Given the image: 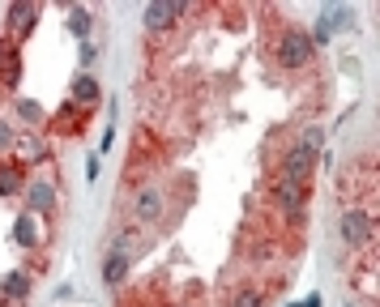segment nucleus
I'll return each mask as SVG.
<instances>
[{
    "instance_id": "1",
    "label": "nucleus",
    "mask_w": 380,
    "mask_h": 307,
    "mask_svg": "<svg viewBox=\"0 0 380 307\" xmlns=\"http://www.w3.org/2000/svg\"><path fill=\"white\" fill-rule=\"evenodd\" d=\"M307 56H312V34H303V30H291L287 39L278 43V60H282L287 68H299Z\"/></svg>"
},
{
    "instance_id": "2",
    "label": "nucleus",
    "mask_w": 380,
    "mask_h": 307,
    "mask_svg": "<svg viewBox=\"0 0 380 307\" xmlns=\"http://www.w3.org/2000/svg\"><path fill=\"white\" fill-rule=\"evenodd\" d=\"M312 158H317V150L299 141V145H295V150L287 154V166H282V180H287V184H303L307 175H312Z\"/></svg>"
},
{
    "instance_id": "3",
    "label": "nucleus",
    "mask_w": 380,
    "mask_h": 307,
    "mask_svg": "<svg viewBox=\"0 0 380 307\" xmlns=\"http://www.w3.org/2000/svg\"><path fill=\"white\" fill-rule=\"evenodd\" d=\"M180 9H184L180 0H154V5L146 9V26L150 30H162V26H171V22L180 17Z\"/></svg>"
},
{
    "instance_id": "4",
    "label": "nucleus",
    "mask_w": 380,
    "mask_h": 307,
    "mask_svg": "<svg viewBox=\"0 0 380 307\" xmlns=\"http://www.w3.org/2000/svg\"><path fill=\"white\" fill-rule=\"evenodd\" d=\"M367 235H372V222H367L359 210H347V214H342V239H347V244H367Z\"/></svg>"
},
{
    "instance_id": "5",
    "label": "nucleus",
    "mask_w": 380,
    "mask_h": 307,
    "mask_svg": "<svg viewBox=\"0 0 380 307\" xmlns=\"http://www.w3.org/2000/svg\"><path fill=\"white\" fill-rule=\"evenodd\" d=\"M34 17H39V5H13V9H9V26H13L17 34H30Z\"/></svg>"
},
{
    "instance_id": "6",
    "label": "nucleus",
    "mask_w": 380,
    "mask_h": 307,
    "mask_svg": "<svg viewBox=\"0 0 380 307\" xmlns=\"http://www.w3.org/2000/svg\"><path fill=\"white\" fill-rule=\"evenodd\" d=\"M30 210H52V205H56V188L47 184V180H39V184H30Z\"/></svg>"
},
{
    "instance_id": "7",
    "label": "nucleus",
    "mask_w": 380,
    "mask_h": 307,
    "mask_svg": "<svg viewBox=\"0 0 380 307\" xmlns=\"http://www.w3.org/2000/svg\"><path fill=\"white\" fill-rule=\"evenodd\" d=\"M124 273H128V256L107 252V260H102V278H107V282H124Z\"/></svg>"
},
{
    "instance_id": "8",
    "label": "nucleus",
    "mask_w": 380,
    "mask_h": 307,
    "mask_svg": "<svg viewBox=\"0 0 380 307\" xmlns=\"http://www.w3.org/2000/svg\"><path fill=\"white\" fill-rule=\"evenodd\" d=\"M13 239H17L22 248H34V239H39V226H34V218H30V214H22V218H17Z\"/></svg>"
},
{
    "instance_id": "9",
    "label": "nucleus",
    "mask_w": 380,
    "mask_h": 307,
    "mask_svg": "<svg viewBox=\"0 0 380 307\" xmlns=\"http://www.w3.org/2000/svg\"><path fill=\"white\" fill-rule=\"evenodd\" d=\"M26 294H30V278H26L22 269H13L9 278H5V299H26Z\"/></svg>"
},
{
    "instance_id": "10",
    "label": "nucleus",
    "mask_w": 380,
    "mask_h": 307,
    "mask_svg": "<svg viewBox=\"0 0 380 307\" xmlns=\"http://www.w3.org/2000/svg\"><path fill=\"white\" fill-rule=\"evenodd\" d=\"M137 214H142V218H158V214H162V200H158L154 188H146L142 196H137Z\"/></svg>"
},
{
    "instance_id": "11",
    "label": "nucleus",
    "mask_w": 380,
    "mask_h": 307,
    "mask_svg": "<svg viewBox=\"0 0 380 307\" xmlns=\"http://www.w3.org/2000/svg\"><path fill=\"white\" fill-rule=\"evenodd\" d=\"M22 188V171L17 166H0V196H13Z\"/></svg>"
},
{
    "instance_id": "12",
    "label": "nucleus",
    "mask_w": 380,
    "mask_h": 307,
    "mask_svg": "<svg viewBox=\"0 0 380 307\" xmlns=\"http://www.w3.org/2000/svg\"><path fill=\"white\" fill-rule=\"evenodd\" d=\"M73 98L77 102H98V81L94 77H77L73 81Z\"/></svg>"
},
{
    "instance_id": "13",
    "label": "nucleus",
    "mask_w": 380,
    "mask_h": 307,
    "mask_svg": "<svg viewBox=\"0 0 380 307\" xmlns=\"http://www.w3.org/2000/svg\"><path fill=\"white\" fill-rule=\"evenodd\" d=\"M278 200L287 205V210H299V205H303V188H299V184H287V180H282V184H278Z\"/></svg>"
},
{
    "instance_id": "14",
    "label": "nucleus",
    "mask_w": 380,
    "mask_h": 307,
    "mask_svg": "<svg viewBox=\"0 0 380 307\" xmlns=\"http://www.w3.org/2000/svg\"><path fill=\"white\" fill-rule=\"evenodd\" d=\"M0 68H5V86H13V81L22 77V73H17V52H13V47H9V52L0 47Z\"/></svg>"
},
{
    "instance_id": "15",
    "label": "nucleus",
    "mask_w": 380,
    "mask_h": 307,
    "mask_svg": "<svg viewBox=\"0 0 380 307\" xmlns=\"http://www.w3.org/2000/svg\"><path fill=\"white\" fill-rule=\"evenodd\" d=\"M68 26H73V34H86L90 30V13L86 9H73V13H68Z\"/></svg>"
},
{
    "instance_id": "16",
    "label": "nucleus",
    "mask_w": 380,
    "mask_h": 307,
    "mask_svg": "<svg viewBox=\"0 0 380 307\" xmlns=\"http://www.w3.org/2000/svg\"><path fill=\"white\" fill-rule=\"evenodd\" d=\"M17 111H22L26 120H39V116H43V107H39L34 98H22V102H17Z\"/></svg>"
},
{
    "instance_id": "17",
    "label": "nucleus",
    "mask_w": 380,
    "mask_h": 307,
    "mask_svg": "<svg viewBox=\"0 0 380 307\" xmlns=\"http://www.w3.org/2000/svg\"><path fill=\"white\" fill-rule=\"evenodd\" d=\"M9 145H13V128L0 120V150H9Z\"/></svg>"
},
{
    "instance_id": "18",
    "label": "nucleus",
    "mask_w": 380,
    "mask_h": 307,
    "mask_svg": "<svg viewBox=\"0 0 380 307\" xmlns=\"http://www.w3.org/2000/svg\"><path fill=\"white\" fill-rule=\"evenodd\" d=\"M235 307H261V299L248 290V294H239V299H235Z\"/></svg>"
},
{
    "instance_id": "19",
    "label": "nucleus",
    "mask_w": 380,
    "mask_h": 307,
    "mask_svg": "<svg viewBox=\"0 0 380 307\" xmlns=\"http://www.w3.org/2000/svg\"><path fill=\"white\" fill-rule=\"evenodd\" d=\"M0 307H5V303H0Z\"/></svg>"
}]
</instances>
